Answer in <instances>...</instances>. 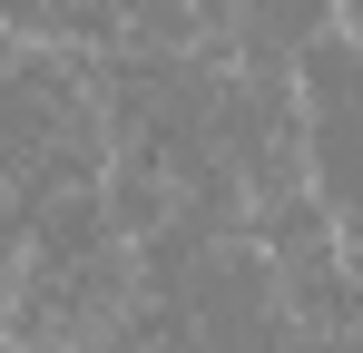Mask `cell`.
Segmentation results:
<instances>
[{"instance_id": "obj_2", "label": "cell", "mask_w": 363, "mask_h": 353, "mask_svg": "<svg viewBox=\"0 0 363 353\" xmlns=\"http://www.w3.org/2000/svg\"><path fill=\"white\" fill-rule=\"evenodd\" d=\"M99 353H206L196 334H186L177 304H157V294H128V314L99 334Z\"/></svg>"}, {"instance_id": "obj_3", "label": "cell", "mask_w": 363, "mask_h": 353, "mask_svg": "<svg viewBox=\"0 0 363 353\" xmlns=\"http://www.w3.org/2000/svg\"><path fill=\"white\" fill-rule=\"evenodd\" d=\"M275 353H363V334H285Z\"/></svg>"}, {"instance_id": "obj_1", "label": "cell", "mask_w": 363, "mask_h": 353, "mask_svg": "<svg viewBox=\"0 0 363 353\" xmlns=\"http://www.w3.org/2000/svg\"><path fill=\"white\" fill-rule=\"evenodd\" d=\"M0 176L30 216L108 176L99 79L60 40H0Z\"/></svg>"}]
</instances>
